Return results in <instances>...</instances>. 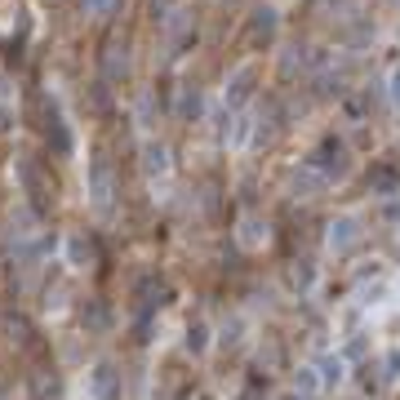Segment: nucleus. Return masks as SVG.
I'll use <instances>...</instances> for the list:
<instances>
[{
  "instance_id": "f257e3e1",
  "label": "nucleus",
  "mask_w": 400,
  "mask_h": 400,
  "mask_svg": "<svg viewBox=\"0 0 400 400\" xmlns=\"http://www.w3.org/2000/svg\"><path fill=\"white\" fill-rule=\"evenodd\" d=\"M311 170L321 174L325 182H343L347 174H352V152H347V143L338 138V133H325L321 138V147H316L311 152Z\"/></svg>"
},
{
  "instance_id": "f03ea898",
  "label": "nucleus",
  "mask_w": 400,
  "mask_h": 400,
  "mask_svg": "<svg viewBox=\"0 0 400 400\" xmlns=\"http://www.w3.org/2000/svg\"><path fill=\"white\" fill-rule=\"evenodd\" d=\"M111 196H116L111 165H107V156H94V165H89V200H94V209L107 213L111 209Z\"/></svg>"
},
{
  "instance_id": "7ed1b4c3",
  "label": "nucleus",
  "mask_w": 400,
  "mask_h": 400,
  "mask_svg": "<svg viewBox=\"0 0 400 400\" xmlns=\"http://www.w3.org/2000/svg\"><path fill=\"white\" fill-rule=\"evenodd\" d=\"M365 187H370V196H396L400 191V170L391 160H378L365 170Z\"/></svg>"
},
{
  "instance_id": "20e7f679",
  "label": "nucleus",
  "mask_w": 400,
  "mask_h": 400,
  "mask_svg": "<svg viewBox=\"0 0 400 400\" xmlns=\"http://www.w3.org/2000/svg\"><path fill=\"white\" fill-rule=\"evenodd\" d=\"M325 240H329V249H333V254H352V249H356V240H360V223H356V218H333Z\"/></svg>"
},
{
  "instance_id": "39448f33",
  "label": "nucleus",
  "mask_w": 400,
  "mask_h": 400,
  "mask_svg": "<svg viewBox=\"0 0 400 400\" xmlns=\"http://www.w3.org/2000/svg\"><path fill=\"white\" fill-rule=\"evenodd\" d=\"M89 387H94V400H121V370L116 365H98Z\"/></svg>"
},
{
  "instance_id": "423d86ee",
  "label": "nucleus",
  "mask_w": 400,
  "mask_h": 400,
  "mask_svg": "<svg viewBox=\"0 0 400 400\" xmlns=\"http://www.w3.org/2000/svg\"><path fill=\"white\" fill-rule=\"evenodd\" d=\"M249 40L254 45L276 40V9H254V18H249Z\"/></svg>"
},
{
  "instance_id": "0eeeda50",
  "label": "nucleus",
  "mask_w": 400,
  "mask_h": 400,
  "mask_svg": "<svg viewBox=\"0 0 400 400\" xmlns=\"http://www.w3.org/2000/svg\"><path fill=\"white\" fill-rule=\"evenodd\" d=\"M58 374H54V365H40V370H31V396L36 400H58Z\"/></svg>"
},
{
  "instance_id": "6e6552de",
  "label": "nucleus",
  "mask_w": 400,
  "mask_h": 400,
  "mask_svg": "<svg viewBox=\"0 0 400 400\" xmlns=\"http://www.w3.org/2000/svg\"><path fill=\"white\" fill-rule=\"evenodd\" d=\"M254 80H258V67H240L231 76V89H227V107H240L249 94H254Z\"/></svg>"
},
{
  "instance_id": "1a4fd4ad",
  "label": "nucleus",
  "mask_w": 400,
  "mask_h": 400,
  "mask_svg": "<svg viewBox=\"0 0 400 400\" xmlns=\"http://www.w3.org/2000/svg\"><path fill=\"white\" fill-rule=\"evenodd\" d=\"M400 382V352L391 347L387 356H382V365H378V391H387V387H396Z\"/></svg>"
},
{
  "instance_id": "9d476101",
  "label": "nucleus",
  "mask_w": 400,
  "mask_h": 400,
  "mask_svg": "<svg viewBox=\"0 0 400 400\" xmlns=\"http://www.w3.org/2000/svg\"><path fill=\"white\" fill-rule=\"evenodd\" d=\"M343 370H347L343 356H325V360H321V382H325V387H338V382H343Z\"/></svg>"
},
{
  "instance_id": "9b49d317",
  "label": "nucleus",
  "mask_w": 400,
  "mask_h": 400,
  "mask_svg": "<svg viewBox=\"0 0 400 400\" xmlns=\"http://www.w3.org/2000/svg\"><path fill=\"white\" fill-rule=\"evenodd\" d=\"M187 347H191V352H205V325H191L187 329Z\"/></svg>"
},
{
  "instance_id": "f8f14e48",
  "label": "nucleus",
  "mask_w": 400,
  "mask_h": 400,
  "mask_svg": "<svg viewBox=\"0 0 400 400\" xmlns=\"http://www.w3.org/2000/svg\"><path fill=\"white\" fill-rule=\"evenodd\" d=\"M85 9L98 13V18H107V13H116V0H85Z\"/></svg>"
},
{
  "instance_id": "ddd939ff",
  "label": "nucleus",
  "mask_w": 400,
  "mask_h": 400,
  "mask_svg": "<svg viewBox=\"0 0 400 400\" xmlns=\"http://www.w3.org/2000/svg\"><path fill=\"white\" fill-rule=\"evenodd\" d=\"M387 94H391V103L400 107V62H396V72H391V85H387Z\"/></svg>"
},
{
  "instance_id": "4468645a",
  "label": "nucleus",
  "mask_w": 400,
  "mask_h": 400,
  "mask_svg": "<svg viewBox=\"0 0 400 400\" xmlns=\"http://www.w3.org/2000/svg\"><path fill=\"white\" fill-rule=\"evenodd\" d=\"M0 400H9V391H5V387H0Z\"/></svg>"
}]
</instances>
